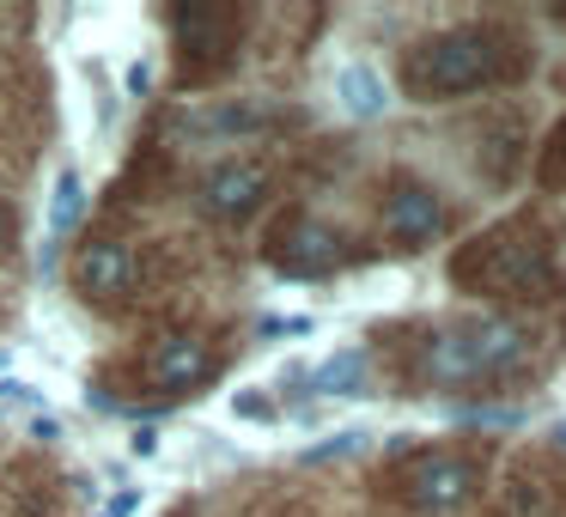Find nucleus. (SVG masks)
<instances>
[{
  "mask_svg": "<svg viewBox=\"0 0 566 517\" xmlns=\"http://www.w3.org/2000/svg\"><path fill=\"white\" fill-rule=\"evenodd\" d=\"M530 67L524 43L500 25H451L420 38L415 50L402 55V86L408 98L439 104V98H463V92L481 86H505Z\"/></svg>",
  "mask_w": 566,
  "mask_h": 517,
  "instance_id": "obj_1",
  "label": "nucleus"
},
{
  "mask_svg": "<svg viewBox=\"0 0 566 517\" xmlns=\"http://www.w3.org/2000/svg\"><path fill=\"white\" fill-rule=\"evenodd\" d=\"M554 499H560V493H554V475H548V468L517 463V475H512V505H517V511H548Z\"/></svg>",
  "mask_w": 566,
  "mask_h": 517,
  "instance_id": "obj_15",
  "label": "nucleus"
},
{
  "mask_svg": "<svg viewBox=\"0 0 566 517\" xmlns=\"http://www.w3.org/2000/svg\"><path fill=\"white\" fill-rule=\"evenodd\" d=\"M147 383L153 390H165V395H189V390H201V383L213 378V347L201 341V335H159V341L147 347Z\"/></svg>",
  "mask_w": 566,
  "mask_h": 517,
  "instance_id": "obj_9",
  "label": "nucleus"
},
{
  "mask_svg": "<svg viewBox=\"0 0 566 517\" xmlns=\"http://www.w3.org/2000/svg\"><path fill=\"white\" fill-rule=\"evenodd\" d=\"M232 414L238 420H274V402H269V395H256V390H238L232 395Z\"/></svg>",
  "mask_w": 566,
  "mask_h": 517,
  "instance_id": "obj_18",
  "label": "nucleus"
},
{
  "mask_svg": "<svg viewBox=\"0 0 566 517\" xmlns=\"http://www.w3.org/2000/svg\"><path fill=\"white\" fill-rule=\"evenodd\" d=\"M305 317H262V335H305Z\"/></svg>",
  "mask_w": 566,
  "mask_h": 517,
  "instance_id": "obj_19",
  "label": "nucleus"
},
{
  "mask_svg": "<svg viewBox=\"0 0 566 517\" xmlns=\"http://www.w3.org/2000/svg\"><path fill=\"white\" fill-rule=\"evenodd\" d=\"M80 220H86V183H80V171H62L50 189V238L80 232Z\"/></svg>",
  "mask_w": 566,
  "mask_h": 517,
  "instance_id": "obj_14",
  "label": "nucleus"
},
{
  "mask_svg": "<svg viewBox=\"0 0 566 517\" xmlns=\"http://www.w3.org/2000/svg\"><path fill=\"white\" fill-rule=\"evenodd\" d=\"M171 31H177V86H213L238 62L244 13L226 7V0H184V7H171Z\"/></svg>",
  "mask_w": 566,
  "mask_h": 517,
  "instance_id": "obj_4",
  "label": "nucleus"
},
{
  "mask_svg": "<svg viewBox=\"0 0 566 517\" xmlns=\"http://www.w3.org/2000/svg\"><path fill=\"white\" fill-rule=\"evenodd\" d=\"M74 286L92 298V305H123L128 293L140 286V250L116 232H98L80 244L74 256Z\"/></svg>",
  "mask_w": 566,
  "mask_h": 517,
  "instance_id": "obj_7",
  "label": "nucleus"
},
{
  "mask_svg": "<svg viewBox=\"0 0 566 517\" xmlns=\"http://www.w3.org/2000/svg\"><path fill=\"white\" fill-rule=\"evenodd\" d=\"M560 439H566V426H560Z\"/></svg>",
  "mask_w": 566,
  "mask_h": 517,
  "instance_id": "obj_24",
  "label": "nucleus"
},
{
  "mask_svg": "<svg viewBox=\"0 0 566 517\" xmlns=\"http://www.w3.org/2000/svg\"><path fill=\"white\" fill-rule=\"evenodd\" d=\"M481 487V463L463 451H415L396 463L390 493L420 517H444V511H463Z\"/></svg>",
  "mask_w": 566,
  "mask_h": 517,
  "instance_id": "obj_5",
  "label": "nucleus"
},
{
  "mask_svg": "<svg viewBox=\"0 0 566 517\" xmlns=\"http://www.w3.org/2000/svg\"><path fill=\"white\" fill-rule=\"evenodd\" d=\"M444 232V208L427 183H396L384 196V238L402 250H427L432 238Z\"/></svg>",
  "mask_w": 566,
  "mask_h": 517,
  "instance_id": "obj_10",
  "label": "nucleus"
},
{
  "mask_svg": "<svg viewBox=\"0 0 566 517\" xmlns=\"http://www.w3.org/2000/svg\"><path fill=\"white\" fill-rule=\"evenodd\" d=\"M0 402H38V390H31V383H13V378H0Z\"/></svg>",
  "mask_w": 566,
  "mask_h": 517,
  "instance_id": "obj_20",
  "label": "nucleus"
},
{
  "mask_svg": "<svg viewBox=\"0 0 566 517\" xmlns=\"http://www.w3.org/2000/svg\"><path fill=\"white\" fill-rule=\"evenodd\" d=\"M524 347L530 341L512 317H469V323H451V329L420 341V378L439 383V390L500 378V371H512L524 359Z\"/></svg>",
  "mask_w": 566,
  "mask_h": 517,
  "instance_id": "obj_3",
  "label": "nucleus"
},
{
  "mask_svg": "<svg viewBox=\"0 0 566 517\" xmlns=\"http://www.w3.org/2000/svg\"><path fill=\"white\" fill-rule=\"evenodd\" d=\"M335 98H342L347 116H359V123H371V116H384V104H390V92H384L378 67L366 62H347L342 74H335Z\"/></svg>",
  "mask_w": 566,
  "mask_h": 517,
  "instance_id": "obj_12",
  "label": "nucleus"
},
{
  "mask_svg": "<svg viewBox=\"0 0 566 517\" xmlns=\"http://www.w3.org/2000/svg\"><path fill=\"white\" fill-rule=\"evenodd\" d=\"M536 183L542 189H566V123L548 135V147L536 152Z\"/></svg>",
  "mask_w": 566,
  "mask_h": 517,
  "instance_id": "obj_16",
  "label": "nucleus"
},
{
  "mask_svg": "<svg viewBox=\"0 0 566 517\" xmlns=\"http://www.w3.org/2000/svg\"><path fill=\"white\" fill-rule=\"evenodd\" d=\"M55 505H62V487L43 463H19L0 487V517H55Z\"/></svg>",
  "mask_w": 566,
  "mask_h": 517,
  "instance_id": "obj_11",
  "label": "nucleus"
},
{
  "mask_svg": "<svg viewBox=\"0 0 566 517\" xmlns=\"http://www.w3.org/2000/svg\"><path fill=\"white\" fill-rule=\"evenodd\" d=\"M451 281L481 298H554L560 293V268H554V244L530 220H505L481 232L451 256Z\"/></svg>",
  "mask_w": 566,
  "mask_h": 517,
  "instance_id": "obj_2",
  "label": "nucleus"
},
{
  "mask_svg": "<svg viewBox=\"0 0 566 517\" xmlns=\"http://www.w3.org/2000/svg\"><path fill=\"white\" fill-rule=\"evenodd\" d=\"M262 196H269V171L262 165H250V159H220L208 177H201V213L208 220H220V225H238V220H250V213L262 208Z\"/></svg>",
  "mask_w": 566,
  "mask_h": 517,
  "instance_id": "obj_8",
  "label": "nucleus"
},
{
  "mask_svg": "<svg viewBox=\"0 0 566 517\" xmlns=\"http://www.w3.org/2000/svg\"><path fill=\"white\" fill-rule=\"evenodd\" d=\"M560 19H566V7H560Z\"/></svg>",
  "mask_w": 566,
  "mask_h": 517,
  "instance_id": "obj_25",
  "label": "nucleus"
},
{
  "mask_svg": "<svg viewBox=\"0 0 566 517\" xmlns=\"http://www.w3.org/2000/svg\"><path fill=\"white\" fill-rule=\"evenodd\" d=\"M7 244H13V220H7V208H0V256H7Z\"/></svg>",
  "mask_w": 566,
  "mask_h": 517,
  "instance_id": "obj_22",
  "label": "nucleus"
},
{
  "mask_svg": "<svg viewBox=\"0 0 566 517\" xmlns=\"http://www.w3.org/2000/svg\"><path fill=\"white\" fill-rule=\"evenodd\" d=\"M171 517H189V505H184V511H171Z\"/></svg>",
  "mask_w": 566,
  "mask_h": 517,
  "instance_id": "obj_23",
  "label": "nucleus"
},
{
  "mask_svg": "<svg viewBox=\"0 0 566 517\" xmlns=\"http://www.w3.org/2000/svg\"><path fill=\"white\" fill-rule=\"evenodd\" d=\"M354 451H366V432H359V426H347V432H335L329 444H311V451H305V463H335V456H354Z\"/></svg>",
  "mask_w": 566,
  "mask_h": 517,
  "instance_id": "obj_17",
  "label": "nucleus"
},
{
  "mask_svg": "<svg viewBox=\"0 0 566 517\" xmlns=\"http://www.w3.org/2000/svg\"><path fill=\"white\" fill-rule=\"evenodd\" d=\"M311 390H323V395H359L366 390V354H329L317 371H311Z\"/></svg>",
  "mask_w": 566,
  "mask_h": 517,
  "instance_id": "obj_13",
  "label": "nucleus"
},
{
  "mask_svg": "<svg viewBox=\"0 0 566 517\" xmlns=\"http://www.w3.org/2000/svg\"><path fill=\"white\" fill-rule=\"evenodd\" d=\"M262 256H269L281 274H329L335 262L347 256V238L335 232V225H323L317 213L293 208V213H281V220L269 225Z\"/></svg>",
  "mask_w": 566,
  "mask_h": 517,
  "instance_id": "obj_6",
  "label": "nucleus"
},
{
  "mask_svg": "<svg viewBox=\"0 0 566 517\" xmlns=\"http://www.w3.org/2000/svg\"><path fill=\"white\" fill-rule=\"evenodd\" d=\"M135 505H140V493H116V499L104 505V517H128V511H135Z\"/></svg>",
  "mask_w": 566,
  "mask_h": 517,
  "instance_id": "obj_21",
  "label": "nucleus"
}]
</instances>
